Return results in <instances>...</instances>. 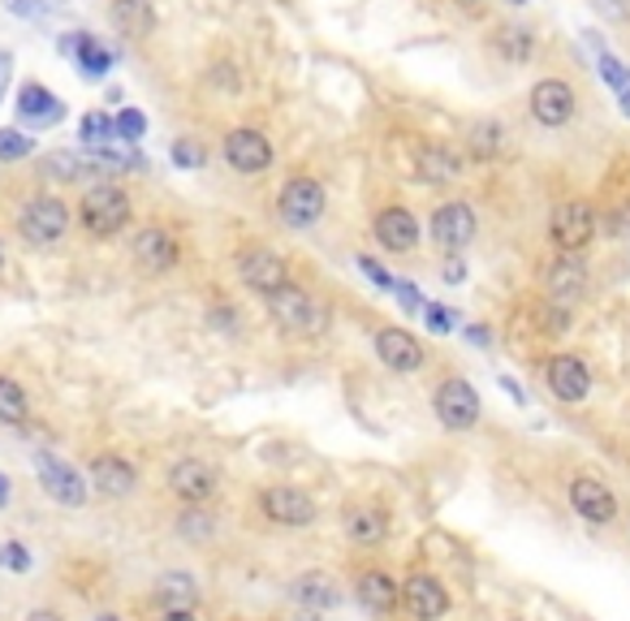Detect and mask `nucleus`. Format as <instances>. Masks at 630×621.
Returning a JSON list of instances; mask_svg holds the SVG:
<instances>
[{
    "label": "nucleus",
    "instance_id": "39448f33",
    "mask_svg": "<svg viewBox=\"0 0 630 621\" xmlns=\"http://www.w3.org/2000/svg\"><path fill=\"white\" fill-rule=\"evenodd\" d=\"M433 406H436V419L445 427H454V431H471V427L479 424V415H484L479 393H475L471 380H463V376H449L445 385L436 388Z\"/></svg>",
    "mask_w": 630,
    "mask_h": 621
},
{
    "label": "nucleus",
    "instance_id": "f3484780",
    "mask_svg": "<svg viewBox=\"0 0 630 621\" xmlns=\"http://www.w3.org/2000/svg\"><path fill=\"white\" fill-rule=\"evenodd\" d=\"M376 354H380V363L394 367V371H419V367H424V346H419V337H410L406 328H380V333H376Z\"/></svg>",
    "mask_w": 630,
    "mask_h": 621
},
{
    "label": "nucleus",
    "instance_id": "13d9d810",
    "mask_svg": "<svg viewBox=\"0 0 630 621\" xmlns=\"http://www.w3.org/2000/svg\"><path fill=\"white\" fill-rule=\"evenodd\" d=\"M0 259H4V251H0Z\"/></svg>",
    "mask_w": 630,
    "mask_h": 621
},
{
    "label": "nucleus",
    "instance_id": "a19ab883",
    "mask_svg": "<svg viewBox=\"0 0 630 621\" xmlns=\"http://www.w3.org/2000/svg\"><path fill=\"white\" fill-rule=\"evenodd\" d=\"M182 536H186V540H207V536H212L207 513H182Z\"/></svg>",
    "mask_w": 630,
    "mask_h": 621
},
{
    "label": "nucleus",
    "instance_id": "72a5a7b5",
    "mask_svg": "<svg viewBox=\"0 0 630 621\" xmlns=\"http://www.w3.org/2000/svg\"><path fill=\"white\" fill-rule=\"evenodd\" d=\"M501 139H506L501 121H475V125H471V152H475V160H492V155L501 152Z\"/></svg>",
    "mask_w": 630,
    "mask_h": 621
},
{
    "label": "nucleus",
    "instance_id": "20e7f679",
    "mask_svg": "<svg viewBox=\"0 0 630 621\" xmlns=\"http://www.w3.org/2000/svg\"><path fill=\"white\" fill-rule=\"evenodd\" d=\"M324 207H328V194H324V186H319L315 177H294V182H285V191L276 198V216H281L289 230H312L315 221L324 216Z\"/></svg>",
    "mask_w": 630,
    "mask_h": 621
},
{
    "label": "nucleus",
    "instance_id": "9d476101",
    "mask_svg": "<svg viewBox=\"0 0 630 621\" xmlns=\"http://www.w3.org/2000/svg\"><path fill=\"white\" fill-rule=\"evenodd\" d=\"M570 505H575V513H579L583 522H591V527H609V522L618 518V497H613V488L600 483V479H591V475L570 479Z\"/></svg>",
    "mask_w": 630,
    "mask_h": 621
},
{
    "label": "nucleus",
    "instance_id": "412c9836",
    "mask_svg": "<svg viewBox=\"0 0 630 621\" xmlns=\"http://www.w3.org/2000/svg\"><path fill=\"white\" fill-rule=\"evenodd\" d=\"M376 242L385 246V251H415L419 246V221L406 212V207H385L380 216H376Z\"/></svg>",
    "mask_w": 630,
    "mask_h": 621
},
{
    "label": "nucleus",
    "instance_id": "6e6d98bb",
    "mask_svg": "<svg viewBox=\"0 0 630 621\" xmlns=\"http://www.w3.org/2000/svg\"><path fill=\"white\" fill-rule=\"evenodd\" d=\"M613 4H618V9H630V0H613Z\"/></svg>",
    "mask_w": 630,
    "mask_h": 621
},
{
    "label": "nucleus",
    "instance_id": "58836bf2",
    "mask_svg": "<svg viewBox=\"0 0 630 621\" xmlns=\"http://www.w3.org/2000/svg\"><path fill=\"white\" fill-rule=\"evenodd\" d=\"M169 155H173V164H177V169H203V160H207V152H203L199 143H191V139H177Z\"/></svg>",
    "mask_w": 630,
    "mask_h": 621
},
{
    "label": "nucleus",
    "instance_id": "4d7b16f0",
    "mask_svg": "<svg viewBox=\"0 0 630 621\" xmlns=\"http://www.w3.org/2000/svg\"><path fill=\"white\" fill-rule=\"evenodd\" d=\"M510 4H527V0H510Z\"/></svg>",
    "mask_w": 630,
    "mask_h": 621
},
{
    "label": "nucleus",
    "instance_id": "0eeeda50",
    "mask_svg": "<svg viewBox=\"0 0 630 621\" xmlns=\"http://www.w3.org/2000/svg\"><path fill=\"white\" fill-rule=\"evenodd\" d=\"M35 475H40L43 492H48V497H52L57 505H65V509H79V505L87 501V483H82V475L70 462H61L57 454H48V449H35Z\"/></svg>",
    "mask_w": 630,
    "mask_h": 621
},
{
    "label": "nucleus",
    "instance_id": "1a4fd4ad",
    "mask_svg": "<svg viewBox=\"0 0 630 621\" xmlns=\"http://www.w3.org/2000/svg\"><path fill=\"white\" fill-rule=\"evenodd\" d=\"M545 380H549L552 397L566 401V406L583 401L591 393V371L579 354H552L549 363H545Z\"/></svg>",
    "mask_w": 630,
    "mask_h": 621
},
{
    "label": "nucleus",
    "instance_id": "c756f323",
    "mask_svg": "<svg viewBox=\"0 0 630 621\" xmlns=\"http://www.w3.org/2000/svg\"><path fill=\"white\" fill-rule=\"evenodd\" d=\"M79 139L87 143V147H113V143H121L118 139V116H109V113H87L82 116V125H79Z\"/></svg>",
    "mask_w": 630,
    "mask_h": 621
},
{
    "label": "nucleus",
    "instance_id": "ea45409f",
    "mask_svg": "<svg viewBox=\"0 0 630 621\" xmlns=\"http://www.w3.org/2000/svg\"><path fill=\"white\" fill-rule=\"evenodd\" d=\"M358 272H363V276H367L372 285H380V289H394V285H397L394 272L385 268V264H376L372 255H358Z\"/></svg>",
    "mask_w": 630,
    "mask_h": 621
},
{
    "label": "nucleus",
    "instance_id": "f8f14e48",
    "mask_svg": "<svg viewBox=\"0 0 630 621\" xmlns=\"http://www.w3.org/2000/svg\"><path fill=\"white\" fill-rule=\"evenodd\" d=\"M402 604L410 609L415 621H436L449 613V591L433 574H410V579L402 582Z\"/></svg>",
    "mask_w": 630,
    "mask_h": 621
},
{
    "label": "nucleus",
    "instance_id": "7c9ffc66",
    "mask_svg": "<svg viewBox=\"0 0 630 621\" xmlns=\"http://www.w3.org/2000/svg\"><path fill=\"white\" fill-rule=\"evenodd\" d=\"M588 39H591V48H596V70H600V78H604V82H609L618 95H627V91H630V70L618 61V57H613V52H609V48H604V43H600V35H596V31H588Z\"/></svg>",
    "mask_w": 630,
    "mask_h": 621
},
{
    "label": "nucleus",
    "instance_id": "5fc2aeb1",
    "mask_svg": "<svg viewBox=\"0 0 630 621\" xmlns=\"http://www.w3.org/2000/svg\"><path fill=\"white\" fill-rule=\"evenodd\" d=\"M458 4H467V9H475V4H484V0H458Z\"/></svg>",
    "mask_w": 630,
    "mask_h": 621
},
{
    "label": "nucleus",
    "instance_id": "c85d7f7f",
    "mask_svg": "<svg viewBox=\"0 0 630 621\" xmlns=\"http://www.w3.org/2000/svg\"><path fill=\"white\" fill-rule=\"evenodd\" d=\"M294 600L307 604V609H333L337 604V587L328 574H307V579L294 582Z\"/></svg>",
    "mask_w": 630,
    "mask_h": 621
},
{
    "label": "nucleus",
    "instance_id": "aec40b11",
    "mask_svg": "<svg viewBox=\"0 0 630 621\" xmlns=\"http://www.w3.org/2000/svg\"><path fill=\"white\" fill-rule=\"evenodd\" d=\"M169 488H173L182 501L199 505L216 492V470L207 462H199V458H186V462H177L169 470Z\"/></svg>",
    "mask_w": 630,
    "mask_h": 621
},
{
    "label": "nucleus",
    "instance_id": "c9c22d12",
    "mask_svg": "<svg viewBox=\"0 0 630 621\" xmlns=\"http://www.w3.org/2000/svg\"><path fill=\"white\" fill-rule=\"evenodd\" d=\"M148 134V116L139 113V109H121L118 113V139L121 143H139Z\"/></svg>",
    "mask_w": 630,
    "mask_h": 621
},
{
    "label": "nucleus",
    "instance_id": "2f4dec72",
    "mask_svg": "<svg viewBox=\"0 0 630 621\" xmlns=\"http://www.w3.org/2000/svg\"><path fill=\"white\" fill-rule=\"evenodd\" d=\"M74 57H79V70L87 78H104L109 74V65H113V52H109V48H100V39L82 35V31H79V48H74Z\"/></svg>",
    "mask_w": 630,
    "mask_h": 621
},
{
    "label": "nucleus",
    "instance_id": "8fccbe9b",
    "mask_svg": "<svg viewBox=\"0 0 630 621\" xmlns=\"http://www.w3.org/2000/svg\"><path fill=\"white\" fill-rule=\"evenodd\" d=\"M27 621H61V618H57V613H48V609H35V613H31Z\"/></svg>",
    "mask_w": 630,
    "mask_h": 621
},
{
    "label": "nucleus",
    "instance_id": "393cba45",
    "mask_svg": "<svg viewBox=\"0 0 630 621\" xmlns=\"http://www.w3.org/2000/svg\"><path fill=\"white\" fill-rule=\"evenodd\" d=\"M415 177L419 182H454V177H463V160L449 152V147L428 143V147H419V155H415Z\"/></svg>",
    "mask_w": 630,
    "mask_h": 621
},
{
    "label": "nucleus",
    "instance_id": "5701e85b",
    "mask_svg": "<svg viewBox=\"0 0 630 621\" xmlns=\"http://www.w3.org/2000/svg\"><path fill=\"white\" fill-rule=\"evenodd\" d=\"M113 27L125 39H148L156 31V9L152 0H113Z\"/></svg>",
    "mask_w": 630,
    "mask_h": 621
},
{
    "label": "nucleus",
    "instance_id": "473e14b6",
    "mask_svg": "<svg viewBox=\"0 0 630 621\" xmlns=\"http://www.w3.org/2000/svg\"><path fill=\"white\" fill-rule=\"evenodd\" d=\"M27 419V393L18 380H9V376H0V424L18 427Z\"/></svg>",
    "mask_w": 630,
    "mask_h": 621
},
{
    "label": "nucleus",
    "instance_id": "9b49d317",
    "mask_svg": "<svg viewBox=\"0 0 630 621\" xmlns=\"http://www.w3.org/2000/svg\"><path fill=\"white\" fill-rule=\"evenodd\" d=\"M475 230H479V225H475L471 203H458V198H454V203H440L433 212V237L440 242V251H454V255L467 251L475 242Z\"/></svg>",
    "mask_w": 630,
    "mask_h": 621
},
{
    "label": "nucleus",
    "instance_id": "423d86ee",
    "mask_svg": "<svg viewBox=\"0 0 630 621\" xmlns=\"http://www.w3.org/2000/svg\"><path fill=\"white\" fill-rule=\"evenodd\" d=\"M65 230H70V207L61 198H48V194L31 198L22 207V216H18V233L27 242H35V246H52Z\"/></svg>",
    "mask_w": 630,
    "mask_h": 621
},
{
    "label": "nucleus",
    "instance_id": "603ef678",
    "mask_svg": "<svg viewBox=\"0 0 630 621\" xmlns=\"http://www.w3.org/2000/svg\"><path fill=\"white\" fill-rule=\"evenodd\" d=\"M95 621H121V618H118V613H100Z\"/></svg>",
    "mask_w": 630,
    "mask_h": 621
},
{
    "label": "nucleus",
    "instance_id": "864d4df0",
    "mask_svg": "<svg viewBox=\"0 0 630 621\" xmlns=\"http://www.w3.org/2000/svg\"><path fill=\"white\" fill-rule=\"evenodd\" d=\"M622 113L630 116V91H627V95H622Z\"/></svg>",
    "mask_w": 630,
    "mask_h": 621
},
{
    "label": "nucleus",
    "instance_id": "f704fd0d",
    "mask_svg": "<svg viewBox=\"0 0 630 621\" xmlns=\"http://www.w3.org/2000/svg\"><path fill=\"white\" fill-rule=\"evenodd\" d=\"M35 152V139L31 134H22V130H0V160H27V155Z\"/></svg>",
    "mask_w": 630,
    "mask_h": 621
},
{
    "label": "nucleus",
    "instance_id": "c03bdc74",
    "mask_svg": "<svg viewBox=\"0 0 630 621\" xmlns=\"http://www.w3.org/2000/svg\"><path fill=\"white\" fill-rule=\"evenodd\" d=\"M463 337H467V342H471V346H488V342H492V333H488V328H484V324H471V328H463Z\"/></svg>",
    "mask_w": 630,
    "mask_h": 621
},
{
    "label": "nucleus",
    "instance_id": "dca6fc26",
    "mask_svg": "<svg viewBox=\"0 0 630 621\" xmlns=\"http://www.w3.org/2000/svg\"><path fill=\"white\" fill-rule=\"evenodd\" d=\"M260 509L281 522V527H312L315 522V505L307 492H294V488H268L260 497Z\"/></svg>",
    "mask_w": 630,
    "mask_h": 621
},
{
    "label": "nucleus",
    "instance_id": "4c0bfd02",
    "mask_svg": "<svg viewBox=\"0 0 630 621\" xmlns=\"http://www.w3.org/2000/svg\"><path fill=\"white\" fill-rule=\"evenodd\" d=\"M0 566L13 570V574H27V570H31V552H27L18 540L0 543Z\"/></svg>",
    "mask_w": 630,
    "mask_h": 621
},
{
    "label": "nucleus",
    "instance_id": "a211bd4d",
    "mask_svg": "<svg viewBox=\"0 0 630 621\" xmlns=\"http://www.w3.org/2000/svg\"><path fill=\"white\" fill-rule=\"evenodd\" d=\"M18 116H22V125H31V130H48V125H57V121L65 116V104H61L43 82H27V86L18 91Z\"/></svg>",
    "mask_w": 630,
    "mask_h": 621
},
{
    "label": "nucleus",
    "instance_id": "de8ad7c7",
    "mask_svg": "<svg viewBox=\"0 0 630 621\" xmlns=\"http://www.w3.org/2000/svg\"><path fill=\"white\" fill-rule=\"evenodd\" d=\"M501 388H506V393H510L514 401H518V406H522V401H527V393H522V388L514 385V376H501Z\"/></svg>",
    "mask_w": 630,
    "mask_h": 621
},
{
    "label": "nucleus",
    "instance_id": "3c124183",
    "mask_svg": "<svg viewBox=\"0 0 630 621\" xmlns=\"http://www.w3.org/2000/svg\"><path fill=\"white\" fill-rule=\"evenodd\" d=\"M0 505H9V479L0 475Z\"/></svg>",
    "mask_w": 630,
    "mask_h": 621
},
{
    "label": "nucleus",
    "instance_id": "2eb2a0df",
    "mask_svg": "<svg viewBox=\"0 0 630 621\" xmlns=\"http://www.w3.org/2000/svg\"><path fill=\"white\" fill-rule=\"evenodd\" d=\"M225 160H230V169H237V173H264L273 164V143L260 130H230Z\"/></svg>",
    "mask_w": 630,
    "mask_h": 621
},
{
    "label": "nucleus",
    "instance_id": "f257e3e1",
    "mask_svg": "<svg viewBox=\"0 0 630 621\" xmlns=\"http://www.w3.org/2000/svg\"><path fill=\"white\" fill-rule=\"evenodd\" d=\"M268 310L285 333H298V337H319L328 328V310L298 285H281L276 294H268Z\"/></svg>",
    "mask_w": 630,
    "mask_h": 621
},
{
    "label": "nucleus",
    "instance_id": "e433bc0d",
    "mask_svg": "<svg viewBox=\"0 0 630 621\" xmlns=\"http://www.w3.org/2000/svg\"><path fill=\"white\" fill-rule=\"evenodd\" d=\"M424 324H428V333H436V337H445V333H454L458 315H454V307H440V303H428V307H424Z\"/></svg>",
    "mask_w": 630,
    "mask_h": 621
},
{
    "label": "nucleus",
    "instance_id": "a18cd8bd",
    "mask_svg": "<svg viewBox=\"0 0 630 621\" xmlns=\"http://www.w3.org/2000/svg\"><path fill=\"white\" fill-rule=\"evenodd\" d=\"M445 281H449V285H463V281H467V264H463V259H449V264H445Z\"/></svg>",
    "mask_w": 630,
    "mask_h": 621
},
{
    "label": "nucleus",
    "instance_id": "7ed1b4c3",
    "mask_svg": "<svg viewBox=\"0 0 630 621\" xmlns=\"http://www.w3.org/2000/svg\"><path fill=\"white\" fill-rule=\"evenodd\" d=\"M130 221V198L121 186H91L82 194V225L91 237H113Z\"/></svg>",
    "mask_w": 630,
    "mask_h": 621
},
{
    "label": "nucleus",
    "instance_id": "6ab92c4d",
    "mask_svg": "<svg viewBox=\"0 0 630 621\" xmlns=\"http://www.w3.org/2000/svg\"><path fill=\"white\" fill-rule=\"evenodd\" d=\"M134 264L143 272H169L177 264V242L173 233L160 230V225H148V230L134 237Z\"/></svg>",
    "mask_w": 630,
    "mask_h": 621
},
{
    "label": "nucleus",
    "instance_id": "a878e982",
    "mask_svg": "<svg viewBox=\"0 0 630 621\" xmlns=\"http://www.w3.org/2000/svg\"><path fill=\"white\" fill-rule=\"evenodd\" d=\"M492 48H497V57H501V61H510V65H527V61H531V52H536V35H531L527 27H501L497 39H492Z\"/></svg>",
    "mask_w": 630,
    "mask_h": 621
},
{
    "label": "nucleus",
    "instance_id": "79ce46f5",
    "mask_svg": "<svg viewBox=\"0 0 630 621\" xmlns=\"http://www.w3.org/2000/svg\"><path fill=\"white\" fill-rule=\"evenodd\" d=\"M394 294H397V303H402L406 310H419V315H424V307H428V303H424V294H419L415 285H406V281H397Z\"/></svg>",
    "mask_w": 630,
    "mask_h": 621
},
{
    "label": "nucleus",
    "instance_id": "09e8293b",
    "mask_svg": "<svg viewBox=\"0 0 630 621\" xmlns=\"http://www.w3.org/2000/svg\"><path fill=\"white\" fill-rule=\"evenodd\" d=\"M156 621H195V613H182V609H164Z\"/></svg>",
    "mask_w": 630,
    "mask_h": 621
},
{
    "label": "nucleus",
    "instance_id": "ddd939ff",
    "mask_svg": "<svg viewBox=\"0 0 630 621\" xmlns=\"http://www.w3.org/2000/svg\"><path fill=\"white\" fill-rule=\"evenodd\" d=\"M237 276H242V285H251V289H260V294H276L281 285H289L285 276V259L268 251V246H255V251H246L242 259H237Z\"/></svg>",
    "mask_w": 630,
    "mask_h": 621
},
{
    "label": "nucleus",
    "instance_id": "f03ea898",
    "mask_svg": "<svg viewBox=\"0 0 630 621\" xmlns=\"http://www.w3.org/2000/svg\"><path fill=\"white\" fill-rule=\"evenodd\" d=\"M549 237L561 255L588 251L591 237H596V207H591L588 198H566V203H557L549 216Z\"/></svg>",
    "mask_w": 630,
    "mask_h": 621
},
{
    "label": "nucleus",
    "instance_id": "6e6552de",
    "mask_svg": "<svg viewBox=\"0 0 630 621\" xmlns=\"http://www.w3.org/2000/svg\"><path fill=\"white\" fill-rule=\"evenodd\" d=\"M527 104H531V116L540 121V125H566L575 109H579V95H575V86L570 82H561V78H545V82H536L531 86V95H527Z\"/></svg>",
    "mask_w": 630,
    "mask_h": 621
},
{
    "label": "nucleus",
    "instance_id": "4be33fe9",
    "mask_svg": "<svg viewBox=\"0 0 630 621\" xmlns=\"http://www.w3.org/2000/svg\"><path fill=\"white\" fill-rule=\"evenodd\" d=\"M91 483L104 497H130L134 483H139V470L118 454H100V458H91Z\"/></svg>",
    "mask_w": 630,
    "mask_h": 621
},
{
    "label": "nucleus",
    "instance_id": "37998d69",
    "mask_svg": "<svg viewBox=\"0 0 630 621\" xmlns=\"http://www.w3.org/2000/svg\"><path fill=\"white\" fill-rule=\"evenodd\" d=\"M9 4V13H18V18H43L52 4L48 0H4Z\"/></svg>",
    "mask_w": 630,
    "mask_h": 621
},
{
    "label": "nucleus",
    "instance_id": "cd10ccee",
    "mask_svg": "<svg viewBox=\"0 0 630 621\" xmlns=\"http://www.w3.org/2000/svg\"><path fill=\"white\" fill-rule=\"evenodd\" d=\"M346 531L355 543H380L389 536V518H385V509H358L346 518Z\"/></svg>",
    "mask_w": 630,
    "mask_h": 621
},
{
    "label": "nucleus",
    "instance_id": "bb28decb",
    "mask_svg": "<svg viewBox=\"0 0 630 621\" xmlns=\"http://www.w3.org/2000/svg\"><path fill=\"white\" fill-rule=\"evenodd\" d=\"M160 604H164V609H182V613H191V609H195V600H199V587H195V579H191V574H182V570H177V574H164V579H160Z\"/></svg>",
    "mask_w": 630,
    "mask_h": 621
},
{
    "label": "nucleus",
    "instance_id": "4468645a",
    "mask_svg": "<svg viewBox=\"0 0 630 621\" xmlns=\"http://www.w3.org/2000/svg\"><path fill=\"white\" fill-rule=\"evenodd\" d=\"M545 289H549V298L557 307L579 303L583 289H588V268H583V259H579V255H557L549 268H545Z\"/></svg>",
    "mask_w": 630,
    "mask_h": 621
},
{
    "label": "nucleus",
    "instance_id": "b1692460",
    "mask_svg": "<svg viewBox=\"0 0 630 621\" xmlns=\"http://www.w3.org/2000/svg\"><path fill=\"white\" fill-rule=\"evenodd\" d=\"M358 600H363V609L367 613H394L397 600H402V587H397L389 574H380V570H367L363 579H358Z\"/></svg>",
    "mask_w": 630,
    "mask_h": 621
},
{
    "label": "nucleus",
    "instance_id": "49530a36",
    "mask_svg": "<svg viewBox=\"0 0 630 621\" xmlns=\"http://www.w3.org/2000/svg\"><path fill=\"white\" fill-rule=\"evenodd\" d=\"M9 78H13V57H9V52H0V95H4Z\"/></svg>",
    "mask_w": 630,
    "mask_h": 621
}]
</instances>
